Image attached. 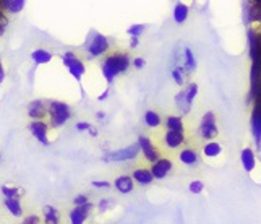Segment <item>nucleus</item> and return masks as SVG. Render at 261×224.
<instances>
[{
  "label": "nucleus",
  "mask_w": 261,
  "mask_h": 224,
  "mask_svg": "<svg viewBox=\"0 0 261 224\" xmlns=\"http://www.w3.org/2000/svg\"><path fill=\"white\" fill-rule=\"evenodd\" d=\"M130 67V57L127 54L123 52H117V54H112L109 56L102 64V77L106 78L107 83H112L115 77L119 73H123V71H127Z\"/></svg>",
  "instance_id": "f257e3e1"
},
{
  "label": "nucleus",
  "mask_w": 261,
  "mask_h": 224,
  "mask_svg": "<svg viewBox=\"0 0 261 224\" xmlns=\"http://www.w3.org/2000/svg\"><path fill=\"white\" fill-rule=\"evenodd\" d=\"M47 115L50 119V125L52 127H62L64 123L68 122V119L71 117V111H70V106L65 103H60V101H49L47 104Z\"/></svg>",
  "instance_id": "f03ea898"
},
{
  "label": "nucleus",
  "mask_w": 261,
  "mask_h": 224,
  "mask_svg": "<svg viewBox=\"0 0 261 224\" xmlns=\"http://www.w3.org/2000/svg\"><path fill=\"white\" fill-rule=\"evenodd\" d=\"M62 62H64V65L68 68L70 71V75L73 77L78 83H82V78L85 75V71H86V67L82 60H80L73 52H67L62 56Z\"/></svg>",
  "instance_id": "7ed1b4c3"
},
{
  "label": "nucleus",
  "mask_w": 261,
  "mask_h": 224,
  "mask_svg": "<svg viewBox=\"0 0 261 224\" xmlns=\"http://www.w3.org/2000/svg\"><path fill=\"white\" fill-rule=\"evenodd\" d=\"M140 153V148L137 143L127 146V148H122V150H117V151H107V153L102 156L104 163H112V161H130L135 159Z\"/></svg>",
  "instance_id": "20e7f679"
},
{
  "label": "nucleus",
  "mask_w": 261,
  "mask_h": 224,
  "mask_svg": "<svg viewBox=\"0 0 261 224\" xmlns=\"http://www.w3.org/2000/svg\"><path fill=\"white\" fill-rule=\"evenodd\" d=\"M198 133L203 140H213L218 137V127H216V115L214 112H206L201 119L200 129H198Z\"/></svg>",
  "instance_id": "39448f33"
},
{
  "label": "nucleus",
  "mask_w": 261,
  "mask_h": 224,
  "mask_svg": "<svg viewBox=\"0 0 261 224\" xmlns=\"http://www.w3.org/2000/svg\"><path fill=\"white\" fill-rule=\"evenodd\" d=\"M107 49H109V39H107L104 34H99V33L93 34L91 41H89L86 46V51L91 57L102 56L104 52H107Z\"/></svg>",
  "instance_id": "423d86ee"
},
{
  "label": "nucleus",
  "mask_w": 261,
  "mask_h": 224,
  "mask_svg": "<svg viewBox=\"0 0 261 224\" xmlns=\"http://www.w3.org/2000/svg\"><path fill=\"white\" fill-rule=\"evenodd\" d=\"M138 148H140V151L143 155H145V158L149 161V163H156V161H159L161 158H159V150L152 145V141L148 138V137H145V135H141L140 138H138Z\"/></svg>",
  "instance_id": "0eeeda50"
},
{
  "label": "nucleus",
  "mask_w": 261,
  "mask_h": 224,
  "mask_svg": "<svg viewBox=\"0 0 261 224\" xmlns=\"http://www.w3.org/2000/svg\"><path fill=\"white\" fill-rule=\"evenodd\" d=\"M30 132L33 133V137L38 140L41 145L47 146L49 145V138H47V132H49V125L44 120H33L30 123Z\"/></svg>",
  "instance_id": "6e6552de"
},
{
  "label": "nucleus",
  "mask_w": 261,
  "mask_h": 224,
  "mask_svg": "<svg viewBox=\"0 0 261 224\" xmlns=\"http://www.w3.org/2000/svg\"><path fill=\"white\" fill-rule=\"evenodd\" d=\"M47 104L42 99H34L28 106V115L33 120H42L47 115Z\"/></svg>",
  "instance_id": "1a4fd4ad"
},
{
  "label": "nucleus",
  "mask_w": 261,
  "mask_h": 224,
  "mask_svg": "<svg viewBox=\"0 0 261 224\" xmlns=\"http://www.w3.org/2000/svg\"><path fill=\"white\" fill-rule=\"evenodd\" d=\"M91 210H93L91 202L83 205V207H75L70 211V224H85V221L88 219Z\"/></svg>",
  "instance_id": "9d476101"
},
{
  "label": "nucleus",
  "mask_w": 261,
  "mask_h": 224,
  "mask_svg": "<svg viewBox=\"0 0 261 224\" xmlns=\"http://www.w3.org/2000/svg\"><path fill=\"white\" fill-rule=\"evenodd\" d=\"M170 171H172V161L166 159V158H161L151 167L152 179H164Z\"/></svg>",
  "instance_id": "9b49d317"
},
{
  "label": "nucleus",
  "mask_w": 261,
  "mask_h": 224,
  "mask_svg": "<svg viewBox=\"0 0 261 224\" xmlns=\"http://www.w3.org/2000/svg\"><path fill=\"white\" fill-rule=\"evenodd\" d=\"M114 187H115V189L119 190L120 193L127 195V193H132V192H133V189H135V182H133L132 176L123 174V176H119V177L115 179Z\"/></svg>",
  "instance_id": "f8f14e48"
},
{
  "label": "nucleus",
  "mask_w": 261,
  "mask_h": 224,
  "mask_svg": "<svg viewBox=\"0 0 261 224\" xmlns=\"http://www.w3.org/2000/svg\"><path fill=\"white\" fill-rule=\"evenodd\" d=\"M164 143L169 148L175 150V148L182 146L185 143V135H184V133H178V132H167L164 135Z\"/></svg>",
  "instance_id": "ddd939ff"
},
{
  "label": "nucleus",
  "mask_w": 261,
  "mask_h": 224,
  "mask_svg": "<svg viewBox=\"0 0 261 224\" xmlns=\"http://www.w3.org/2000/svg\"><path fill=\"white\" fill-rule=\"evenodd\" d=\"M221 153H222V146L219 145V143H216V141L206 143L204 148H203V156H204V159H208V161L219 158Z\"/></svg>",
  "instance_id": "4468645a"
},
{
  "label": "nucleus",
  "mask_w": 261,
  "mask_h": 224,
  "mask_svg": "<svg viewBox=\"0 0 261 224\" xmlns=\"http://www.w3.org/2000/svg\"><path fill=\"white\" fill-rule=\"evenodd\" d=\"M132 179H133V182L137 181L140 185H149L154 179H152V174L149 169H145V167H141V169H135V172L132 174Z\"/></svg>",
  "instance_id": "2eb2a0df"
},
{
  "label": "nucleus",
  "mask_w": 261,
  "mask_h": 224,
  "mask_svg": "<svg viewBox=\"0 0 261 224\" xmlns=\"http://www.w3.org/2000/svg\"><path fill=\"white\" fill-rule=\"evenodd\" d=\"M0 8L4 12L18 13L24 8V2L23 0H0Z\"/></svg>",
  "instance_id": "dca6fc26"
},
{
  "label": "nucleus",
  "mask_w": 261,
  "mask_h": 224,
  "mask_svg": "<svg viewBox=\"0 0 261 224\" xmlns=\"http://www.w3.org/2000/svg\"><path fill=\"white\" fill-rule=\"evenodd\" d=\"M166 127H167V132H178V133L185 132L184 120L180 119L178 115H169L166 119Z\"/></svg>",
  "instance_id": "f3484780"
},
{
  "label": "nucleus",
  "mask_w": 261,
  "mask_h": 224,
  "mask_svg": "<svg viewBox=\"0 0 261 224\" xmlns=\"http://www.w3.org/2000/svg\"><path fill=\"white\" fill-rule=\"evenodd\" d=\"M178 158L187 166H196L198 164V153H196L193 148H185V150H182V153H180Z\"/></svg>",
  "instance_id": "a211bd4d"
},
{
  "label": "nucleus",
  "mask_w": 261,
  "mask_h": 224,
  "mask_svg": "<svg viewBox=\"0 0 261 224\" xmlns=\"http://www.w3.org/2000/svg\"><path fill=\"white\" fill-rule=\"evenodd\" d=\"M31 59L34 60V64H38V65L49 64V62L52 60V54L47 52V51H44V49H36L31 54Z\"/></svg>",
  "instance_id": "6ab92c4d"
},
{
  "label": "nucleus",
  "mask_w": 261,
  "mask_h": 224,
  "mask_svg": "<svg viewBox=\"0 0 261 224\" xmlns=\"http://www.w3.org/2000/svg\"><path fill=\"white\" fill-rule=\"evenodd\" d=\"M242 164H244L245 171H248V172L253 171V167H255V164H256V161H255L253 151H251L250 148H247V150L242 151Z\"/></svg>",
  "instance_id": "aec40b11"
},
{
  "label": "nucleus",
  "mask_w": 261,
  "mask_h": 224,
  "mask_svg": "<svg viewBox=\"0 0 261 224\" xmlns=\"http://www.w3.org/2000/svg\"><path fill=\"white\" fill-rule=\"evenodd\" d=\"M42 213H44V222L46 224H59V211L54 207L46 205L42 208Z\"/></svg>",
  "instance_id": "412c9836"
},
{
  "label": "nucleus",
  "mask_w": 261,
  "mask_h": 224,
  "mask_svg": "<svg viewBox=\"0 0 261 224\" xmlns=\"http://www.w3.org/2000/svg\"><path fill=\"white\" fill-rule=\"evenodd\" d=\"M2 193L5 195V198H10V200H20L23 196V190L18 189V187H12V185H2Z\"/></svg>",
  "instance_id": "4be33fe9"
},
{
  "label": "nucleus",
  "mask_w": 261,
  "mask_h": 224,
  "mask_svg": "<svg viewBox=\"0 0 261 224\" xmlns=\"http://www.w3.org/2000/svg\"><path fill=\"white\" fill-rule=\"evenodd\" d=\"M5 208L10 211L13 216L16 218H21L23 216V210H21V203L20 200H10V198H5Z\"/></svg>",
  "instance_id": "5701e85b"
},
{
  "label": "nucleus",
  "mask_w": 261,
  "mask_h": 224,
  "mask_svg": "<svg viewBox=\"0 0 261 224\" xmlns=\"http://www.w3.org/2000/svg\"><path fill=\"white\" fill-rule=\"evenodd\" d=\"M175 104H177L178 111L182 112V114H188V112H190L192 104L187 101L185 91H184V89H182V91H180V93H177V94H175Z\"/></svg>",
  "instance_id": "b1692460"
},
{
  "label": "nucleus",
  "mask_w": 261,
  "mask_h": 224,
  "mask_svg": "<svg viewBox=\"0 0 261 224\" xmlns=\"http://www.w3.org/2000/svg\"><path fill=\"white\" fill-rule=\"evenodd\" d=\"M188 16V7L185 4H177L174 8V20L177 23H184Z\"/></svg>",
  "instance_id": "393cba45"
},
{
  "label": "nucleus",
  "mask_w": 261,
  "mask_h": 224,
  "mask_svg": "<svg viewBox=\"0 0 261 224\" xmlns=\"http://www.w3.org/2000/svg\"><path fill=\"white\" fill-rule=\"evenodd\" d=\"M195 68H196V62H195L193 52H192V49H190V47H185V67H184V70H185V71H188L187 75H190Z\"/></svg>",
  "instance_id": "a878e982"
},
{
  "label": "nucleus",
  "mask_w": 261,
  "mask_h": 224,
  "mask_svg": "<svg viewBox=\"0 0 261 224\" xmlns=\"http://www.w3.org/2000/svg\"><path fill=\"white\" fill-rule=\"evenodd\" d=\"M145 123L151 129H156L161 125V117L156 111H146L145 112Z\"/></svg>",
  "instance_id": "bb28decb"
},
{
  "label": "nucleus",
  "mask_w": 261,
  "mask_h": 224,
  "mask_svg": "<svg viewBox=\"0 0 261 224\" xmlns=\"http://www.w3.org/2000/svg\"><path fill=\"white\" fill-rule=\"evenodd\" d=\"M250 36L261 39V18H258V20H250Z\"/></svg>",
  "instance_id": "cd10ccee"
},
{
  "label": "nucleus",
  "mask_w": 261,
  "mask_h": 224,
  "mask_svg": "<svg viewBox=\"0 0 261 224\" xmlns=\"http://www.w3.org/2000/svg\"><path fill=\"white\" fill-rule=\"evenodd\" d=\"M185 91V97H187V101L188 103H193V99L196 97V94H198V85L196 83H190L187 86V89H184Z\"/></svg>",
  "instance_id": "c85d7f7f"
},
{
  "label": "nucleus",
  "mask_w": 261,
  "mask_h": 224,
  "mask_svg": "<svg viewBox=\"0 0 261 224\" xmlns=\"http://www.w3.org/2000/svg\"><path fill=\"white\" fill-rule=\"evenodd\" d=\"M184 67H177V68H174V71H172V78H174V82L178 85V86H182L184 85Z\"/></svg>",
  "instance_id": "c756f323"
},
{
  "label": "nucleus",
  "mask_w": 261,
  "mask_h": 224,
  "mask_svg": "<svg viewBox=\"0 0 261 224\" xmlns=\"http://www.w3.org/2000/svg\"><path fill=\"white\" fill-rule=\"evenodd\" d=\"M143 31H145V24H133L128 28V34L132 38H137V39L140 38Z\"/></svg>",
  "instance_id": "7c9ffc66"
},
{
  "label": "nucleus",
  "mask_w": 261,
  "mask_h": 224,
  "mask_svg": "<svg viewBox=\"0 0 261 224\" xmlns=\"http://www.w3.org/2000/svg\"><path fill=\"white\" fill-rule=\"evenodd\" d=\"M203 189H204V185L201 181H193L190 185H188V190H190L192 193H201Z\"/></svg>",
  "instance_id": "2f4dec72"
},
{
  "label": "nucleus",
  "mask_w": 261,
  "mask_h": 224,
  "mask_svg": "<svg viewBox=\"0 0 261 224\" xmlns=\"http://www.w3.org/2000/svg\"><path fill=\"white\" fill-rule=\"evenodd\" d=\"M39 222H41V219L38 214H28V216H24L21 224H39Z\"/></svg>",
  "instance_id": "473e14b6"
},
{
  "label": "nucleus",
  "mask_w": 261,
  "mask_h": 224,
  "mask_svg": "<svg viewBox=\"0 0 261 224\" xmlns=\"http://www.w3.org/2000/svg\"><path fill=\"white\" fill-rule=\"evenodd\" d=\"M73 203H75V207H83V205L89 203V200H88V196H86V195H76V196H75V200H73Z\"/></svg>",
  "instance_id": "72a5a7b5"
},
{
  "label": "nucleus",
  "mask_w": 261,
  "mask_h": 224,
  "mask_svg": "<svg viewBox=\"0 0 261 224\" xmlns=\"http://www.w3.org/2000/svg\"><path fill=\"white\" fill-rule=\"evenodd\" d=\"M91 185L94 187V189H109L111 182H107V181H93Z\"/></svg>",
  "instance_id": "f704fd0d"
},
{
  "label": "nucleus",
  "mask_w": 261,
  "mask_h": 224,
  "mask_svg": "<svg viewBox=\"0 0 261 224\" xmlns=\"http://www.w3.org/2000/svg\"><path fill=\"white\" fill-rule=\"evenodd\" d=\"M109 205H111V200L109 198H102L101 202H99L97 208H99V211H101V213H104L107 208H109Z\"/></svg>",
  "instance_id": "c9c22d12"
},
{
  "label": "nucleus",
  "mask_w": 261,
  "mask_h": 224,
  "mask_svg": "<svg viewBox=\"0 0 261 224\" xmlns=\"http://www.w3.org/2000/svg\"><path fill=\"white\" fill-rule=\"evenodd\" d=\"M145 65H146V60H145V59H141V57H137V59L133 60V67L137 68V70H141V68L145 67Z\"/></svg>",
  "instance_id": "e433bc0d"
},
{
  "label": "nucleus",
  "mask_w": 261,
  "mask_h": 224,
  "mask_svg": "<svg viewBox=\"0 0 261 224\" xmlns=\"http://www.w3.org/2000/svg\"><path fill=\"white\" fill-rule=\"evenodd\" d=\"M89 127H91V123H89V122H78V123H76V130H78V132H85V130H88Z\"/></svg>",
  "instance_id": "4c0bfd02"
},
{
  "label": "nucleus",
  "mask_w": 261,
  "mask_h": 224,
  "mask_svg": "<svg viewBox=\"0 0 261 224\" xmlns=\"http://www.w3.org/2000/svg\"><path fill=\"white\" fill-rule=\"evenodd\" d=\"M138 44H140V39H137V38H132V39H130V47H132V49H137V47H138Z\"/></svg>",
  "instance_id": "58836bf2"
},
{
  "label": "nucleus",
  "mask_w": 261,
  "mask_h": 224,
  "mask_svg": "<svg viewBox=\"0 0 261 224\" xmlns=\"http://www.w3.org/2000/svg\"><path fill=\"white\" fill-rule=\"evenodd\" d=\"M5 80V70H4V65H2V60H0V83H2Z\"/></svg>",
  "instance_id": "ea45409f"
},
{
  "label": "nucleus",
  "mask_w": 261,
  "mask_h": 224,
  "mask_svg": "<svg viewBox=\"0 0 261 224\" xmlns=\"http://www.w3.org/2000/svg\"><path fill=\"white\" fill-rule=\"evenodd\" d=\"M107 96H109V88H107V89H106V91H104L102 94H99V97H97V99H99V101H104V99H107Z\"/></svg>",
  "instance_id": "a19ab883"
},
{
  "label": "nucleus",
  "mask_w": 261,
  "mask_h": 224,
  "mask_svg": "<svg viewBox=\"0 0 261 224\" xmlns=\"http://www.w3.org/2000/svg\"><path fill=\"white\" fill-rule=\"evenodd\" d=\"M88 132L91 133V137H97V129H96V127H93V125L88 129Z\"/></svg>",
  "instance_id": "79ce46f5"
},
{
  "label": "nucleus",
  "mask_w": 261,
  "mask_h": 224,
  "mask_svg": "<svg viewBox=\"0 0 261 224\" xmlns=\"http://www.w3.org/2000/svg\"><path fill=\"white\" fill-rule=\"evenodd\" d=\"M96 117H97L99 120H101V119H104V117H106V114H104L102 111H97V114H96Z\"/></svg>",
  "instance_id": "37998d69"
}]
</instances>
